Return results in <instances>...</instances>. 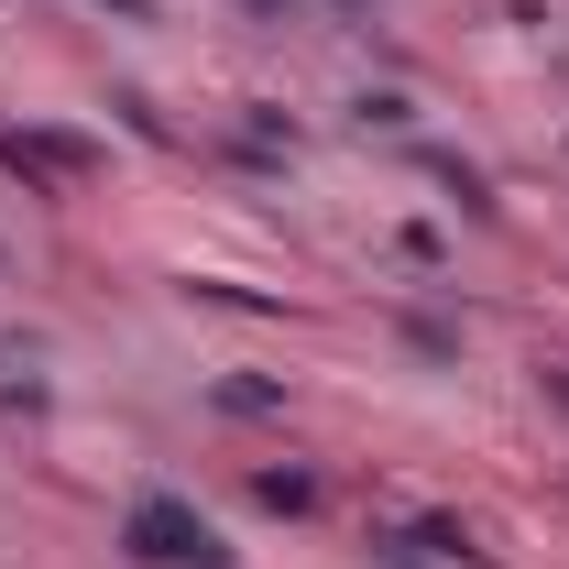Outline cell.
I'll return each mask as SVG.
<instances>
[{
    "label": "cell",
    "instance_id": "obj_1",
    "mask_svg": "<svg viewBox=\"0 0 569 569\" xmlns=\"http://www.w3.org/2000/svg\"><path fill=\"white\" fill-rule=\"evenodd\" d=\"M132 559H153V569H209V526L187 515V503H132Z\"/></svg>",
    "mask_w": 569,
    "mask_h": 569
},
{
    "label": "cell",
    "instance_id": "obj_4",
    "mask_svg": "<svg viewBox=\"0 0 569 569\" xmlns=\"http://www.w3.org/2000/svg\"><path fill=\"white\" fill-rule=\"evenodd\" d=\"M110 11H132V22H142V11H153V0H110Z\"/></svg>",
    "mask_w": 569,
    "mask_h": 569
},
{
    "label": "cell",
    "instance_id": "obj_2",
    "mask_svg": "<svg viewBox=\"0 0 569 569\" xmlns=\"http://www.w3.org/2000/svg\"><path fill=\"white\" fill-rule=\"evenodd\" d=\"M0 164H22V176H77L88 142H67V132H0Z\"/></svg>",
    "mask_w": 569,
    "mask_h": 569
},
{
    "label": "cell",
    "instance_id": "obj_3",
    "mask_svg": "<svg viewBox=\"0 0 569 569\" xmlns=\"http://www.w3.org/2000/svg\"><path fill=\"white\" fill-rule=\"evenodd\" d=\"M252 493L274 503V515H307V503H318V482H307V471H263V482H252Z\"/></svg>",
    "mask_w": 569,
    "mask_h": 569
}]
</instances>
